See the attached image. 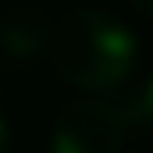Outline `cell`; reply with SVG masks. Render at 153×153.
I'll return each instance as SVG.
<instances>
[{
    "label": "cell",
    "instance_id": "obj_5",
    "mask_svg": "<svg viewBox=\"0 0 153 153\" xmlns=\"http://www.w3.org/2000/svg\"><path fill=\"white\" fill-rule=\"evenodd\" d=\"M0 153H11V125L4 114H0Z\"/></svg>",
    "mask_w": 153,
    "mask_h": 153
},
{
    "label": "cell",
    "instance_id": "obj_3",
    "mask_svg": "<svg viewBox=\"0 0 153 153\" xmlns=\"http://www.w3.org/2000/svg\"><path fill=\"white\" fill-rule=\"evenodd\" d=\"M53 36V22L39 11V7H11L0 18V53L7 61H29L39 50H50Z\"/></svg>",
    "mask_w": 153,
    "mask_h": 153
},
{
    "label": "cell",
    "instance_id": "obj_6",
    "mask_svg": "<svg viewBox=\"0 0 153 153\" xmlns=\"http://www.w3.org/2000/svg\"><path fill=\"white\" fill-rule=\"evenodd\" d=\"M132 4H135L143 14H150V18H153V0H132Z\"/></svg>",
    "mask_w": 153,
    "mask_h": 153
},
{
    "label": "cell",
    "instance_id": "obj_2",
    "mask_svg": "<svg viewBox=\"0 0 153 153\" xmlns=\"http://www.w3.org/2000/svg\"><path fill=\"white\" fill-rule=\"evenodd\" d=\"M125 121L107 96H82L61 107L46 153H121Z\"/></svg>",
    "mask_w": 153,
    "mask_h": 153
},
{
    "label": "cell",
    "instance_id": "obj_1",
    "mask_svg": "<svg viewBox=\"0 0 153 153\" xmlns=\"http://www.w3.org/2000/svg\"><path fill=\"white\" fill-rule=\"evenodd\" d=\"M50 57L68 85L93 96H111L132 78L139 39L111 11L75 7L53 22Z\"/></svg>",
    "mask_w": 153,
    "mask_h": 153
},
{
    "label": "cell",
    "instance_id": "obj_4",
    "mask_svg": "<svg viewBox=\"0 0 153 153\" xmlns=\"http://www.w3.org/2000/svg\"><path fill=\"white\" fill-rule=\"evenodd\" d=\"M111 103L125 125H153V71L143 78H128L111 96Z\"/></svg>",
    "mask_w": 153,
    "mask_h": 153
}]
</instances>
